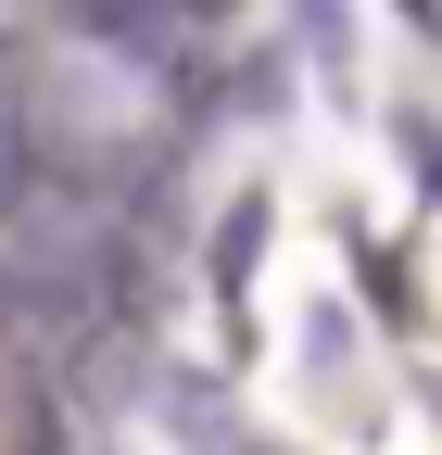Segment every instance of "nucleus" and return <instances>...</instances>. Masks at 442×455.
Masks as SVG:
<instances>
[{
  "label": "nucleus",
  "instance_id": "nucleus-1",
  "mask_svg": "<svg viewBox=\"0 0 442 455\" xmlns=\"http://www.w3.org/2000/svg\"><path fill=\"white\" fill-rule=\"evenodd\" d=\"M291 26L328 51V64H342V51H354V13H342V0H291Z\"/></svg>",
  "mask_w": 442,
  "mask_h": 455
}]
</instances>
